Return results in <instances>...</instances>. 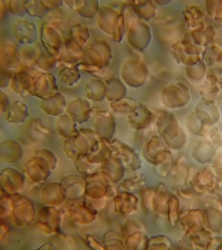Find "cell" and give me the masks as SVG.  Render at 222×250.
<instances>
[{
	"label": "cell",
	"instance_id": "cell-1",
	"mask_svg": "<svg viewBox=\"0 0 222 250\" xmlns=\"http://www.w3.org/2000/svg\"><path fill=\"white\" fill-rule=\"evenodd\" d=\"M203 14L202 10L197 6H190L185 11V18L187 24L190 27L200 28L203 25Z\"/></svg>",
	"mask_w": 222,
	"mask_h": 250
},
{
	"label": "cell",
	"instance_id": "cell-2",
	"mask_svg": "<svg viewBox=\"0 0 222 250\" xmlns=\"http://www.w3.org/2000/svg\"><path fill=\"white\" fill-rule=\"evenodd\" d=\"M214 36V29L211 26L203 28V26L194 30L192 37L196 44L206 45L212 41Z\"/></svg>",
	"mask_w": 222,
	"mask_h": 250
},
{
	"label": "cell",
	"instance_id": "cell-3",
	"mask_svg": "<svg viewBox=\"0 0 222 250\" xmlns=\"http://www.w3.org/2000/svg\"><path fill=\"white\" fill-rule=\"evenodd\" d=\"M220 84L216 77L213 75H209L207 77L206 82L203 85L201 93L203 96L208 98H214L220 90Z\"/></svg>",
	"mask_w": 222,
	"mask_h": 250
},
{
	"label": "cell",
	"instance_id": "cell-4",
	"mask_svg": "<svg viewBox=\"0 0 222 250\" xmlns=\"http://www.w3.org/2000/svg\"><path fill=\"white\" fill-rule=\"evenodd\" d=\"M215 19L219 22H222V1L217 4L216 9H215Z\"/></svg>",
	"mask_w": 222,
	"mask_h": 250
},
{
	"label": "cell",
	"instance_id": "cell-5",
	"mask_svg": "<svg viewBox=\"0 0 222 250\" xmlns=\"http://www.w3.org/2000/svg\"><path fill=\"white\" fill-rule=\"evenodd\" d=\"M207 10H208V13L210 16H213L215 15V9H216L217 4L215 1H207Z\"/></svg>",
	"mask_w": 222,
	"mask_h": 250
},
{
	"label": "cell",
	"instance_id": "cell-6",
	"mask_svg": "<svg viewBox=\"0 0 222 250\" xmlns=\"http://www.w3.org/2000/svg\"><path fill=\"white\" fill-rule=\"evenodd\" d=\"M218 62L220 64V65H221L222 67V51L220 52V55H219Z\"/></svg>",
	"mask_w": 222,
	"mask_h": 250
}]
</instances>
